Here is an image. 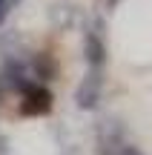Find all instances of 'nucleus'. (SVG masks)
<instances>
[{"instance_id": "obj_1", "label": "nucleus", "mask_w": 152, "mask_h": 155, "mask_svg": "<svg viewBox=\"0 0 152 155\" xmlns=\"http://www.w3.org/2000/svg\"><path fill=\"white\" fill-rule=\"evenodd\" d=\"M98 98H101V75H98V69H92V72L78 83L75 101H78L80 109H92V106L98 104Z\"/></svg>"}, {"instance_id": "obj_2", "label": "nucleus", "mask_w": 152, "mask_h": 155, "mask_svg": "<svg viewBox=\"0 0 152 155\" xmlns=\"http://www.w3.org/2000/svg\"><path fill=\"white\" fill-rule=\"evenodd\" d=\"M83 46H86V61H89L92 69H101L103 61H106V46H103V40L98 38L95 32H89L83 38Z\"/></svg>"}, {"instance_id": "obj_3", "label": "nucleus", "mask_w": 152, "mask_h": 155, "mask_svg": "<svg viewBox=\"0 0 152 155\" xmlns=\"http://www.w3.org/2000/svg\"><path fill=\"white\" fill-rule=\"evenodd\" d=\"M121 155H144V152L138 150V147H132V144H124L121 147Z\"/></svg>"}, {"instance_id": "obj_4", "label": "nucleus", "mask_w": 152, "mask_h": 155, "mask_svg": "<svg viewBox=\"0 0 152 155\" xmlns=\"http://www.w3.org/2000/svg\"><path fill=\"white\" fill-rule=\"evenodd\" d=\"M9 3H11V0H0V15L6 12V6H9Z\"/></svg>"}]
</instances>
